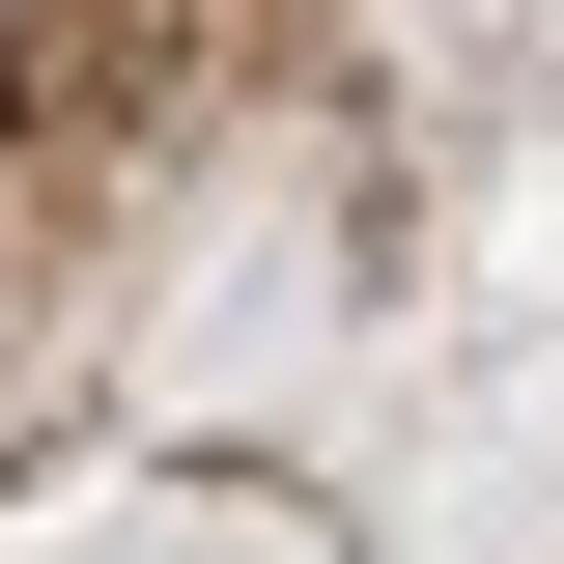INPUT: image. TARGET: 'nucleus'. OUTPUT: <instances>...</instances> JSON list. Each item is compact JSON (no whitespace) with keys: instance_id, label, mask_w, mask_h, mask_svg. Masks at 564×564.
<instances>
[{"instance_id":"obj_1","label":"nucleus","mask_w":564,"mask_h":564,"mask_svg":"<svg viewBox=\"0 0 564 564\" xmlns=\"http://www.w3.org/2000/svg\"><path fill=\"white\" fill-rule=\"evenodd\" d=\"M226 29H254V0H0V141L85 198V170H113V141L226 57Z\"/></svg>"}]
</instances>
